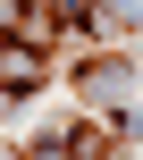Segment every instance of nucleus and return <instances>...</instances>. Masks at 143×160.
<instances>
[{
	"label": "nucleus",
	"instance_id": "f03ea898",
	"mask_svg": "<svg viewBox=\"0 0 143 160\" xmlns=\"http://www.w3.org/2000/svg\"><path fill=\"white\" fill-rule=\"evenodd\" d=\"M76 84H93V93L126 84V51H93V59H76Z\"/></svg>",
	"mask_w": 143,
	"mask_h": 160
},
{
	"label": "nucleus",
	"instance_id": "f257e3e1",
	"mask_svg": "<svg viewBox=\"0 0 143 160\" xmlns=\"http://www.w3.org/2000/svg\"><path fill=\"white\" fill-rule=\"evenodd\" d=\"M126 143H135V118L126 110H101V118L67 127V152H126Z\"/></svg>",
	"mask_w": 143,
	"mask_h": 160
}]
</instances>
